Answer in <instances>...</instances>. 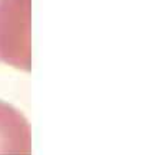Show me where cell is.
Listing matches in <instances>:
<instances>
[{
  "label": "cell",
  "mask_w": 147,
  "mask_h": 155,
  "mask_svg": "<svg viewBox=\"0 0 147 155\" xmlns=\"http://www.w3.org/2000/svg\"><path fill=\"white\" fill-rule=\"evenodd\" d=\"M0 62L32 69L30 0H0Z\"/></svg>",
  "instance_id": "6da1fadb"
},
{
  "label": "cell",
  "mask_w": 147,
  "mask_h": 155,
  "mask_svg": "<svg viewBox=\"0 0 147 155\" xmlns=\"http://www.w3.org/2000/svg\"><path fill=\"white\" fill-rule=\"evenodd\" d=\"M32 132L27 119L14 106L0 101V155H30Z\"/></svg>",
  "instance_id": "7a4b0ae2"
}]
</instances>
